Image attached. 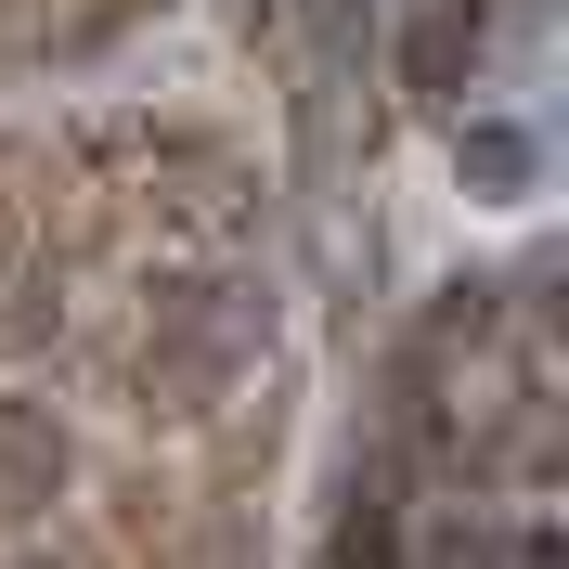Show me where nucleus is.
<instances>
[{"instance_id": "nucleus-1", "label": "nucleus", "mask_w": 569, "mask_h": 569, "mask_svg": "<svg viewBox=\"0 0 569 569\" xmlns=\"http://www.w3.org/2000/svg\"><path fill=\"white\" fill-rule=\"evenodd\" d=\"M66 505V427L52 401H0V518H39Z\"/></svg>"}, {"instance_id": "nucleus-4", "label": "nucleus", "mask_w": 569, "mask_h": 569, "mask_svg": "<svg viewBox=\"0 0 569 569\" xmlns=\"http://www.w3.org/2000/svg\"><path fill=\"white\" fill-rule=\"evenodd\" d=\"M298 27H311V66L350 78L362 52H376V0H298Z\"/></svg>"}, {"instance_id": "nucleus-5", "label": "nucleus", "mask_w": 569, "mask_h": 569, "mask_svg": "<svg viewBox=\"0 0 569 569\" xmlns=\"http://www.w3.org/2000/svg\"><path fill=\"white\" fill-rule=\"evenodd\" d=\"M337 569H401V505L350 492V518H337Z\"/></svg>"}, {"instance_id": "nucleus-2", "label": "nucleus", "mask_w": 569, "mask_h": 569, "mask_svg": "<svg viewBox=\"0 0 569 569\" xmlns=\"http://www.w3.org/2000/svg\"><path fill=\"white\" fill-rule=\"evenodd\" d=\"M453 181L492 194V208H518V194L543 181V142L518 130V117H466V130H453Z\"/></svg>"}, {"instance_id": "nucleus-3", "label": "nucleus", "mask_w": 569, "mask_h": 569, "mask_svg": "<svg viewBox=\"0 0 569 569\" xmlns=\"http://www.w3.org/2000/svg\"><path fill=\"white\" fill-rule=\"evenodd\" d=\"M466 66H479V13H466V0H427L415 39H401V78H415V91H453Z\"/></svg>"}]
</instances>
